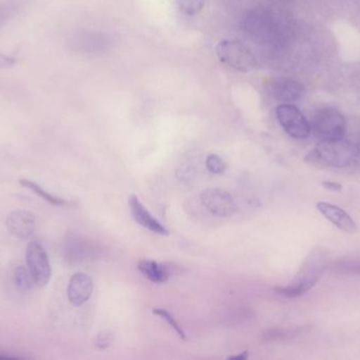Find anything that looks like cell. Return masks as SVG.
Segmentation results:
<instances>
[{
    "mask_svg": "<svg viewBox=\"0 0 360 360\" xmlns=\"http://www.w3.org/2000/svg\"><path fill=\"white\" fill-rule=\"evenodd\" d=\"M359 148L344 139L338 141H321L307 154L304 161L309 164L329 168H346L356 162Z\"/></svg>",
    "mask_w": 360,
    "mask_h": 360,
    "instance_id": "6da1fadb",
    "label": "cell"
},
{
    "mask_svg": "<svg viewBox=\"0 0 360 360\" xmlns=\"http://www.w3.org/2000/svg\"><path fill=\"white\" fill-rule=\"evenodd\" d=\"M311 130L321 142L344 139L347 130L346 118L340 110L325 108L315 114Z\"/></svg>",
    "mask_w": 360,
    "mask_h": 360,
    "instance_id": "7a4b0ae2",
    "label": "cell"
},
{
    "mask_svg": "<svg viewBox=\"0 0 360 360\" xmlns=\"http://www.w3.org/2000/svg\"><path fill=\"white\" fill-rule=\"evenodd\" d=\"M216 53L222 63L238 71H250L255 65V57L251 51L236 40H222L216 46Z\"/></svg>",
    "mask_w": 360,
    "mask_h": 360,
    "instance_id": "3957f363",
    "label": "cell"
},
{
    "mask_svg": "<svg viewBox=\"0 0 360 360\" xmlns=\"http://www.w3.org/2000/svg\"><path fill=\"white\" fill-rule=\"evenodd\" d=\"M277 120L283 130L294 139H304L310 135L311 126L306 116L291 104H281L276 109Z\"/></svg>",
    "mask_w": 360,
    "mask_h": 360,
    "instance_id": "277c9868",
    "label": "cell"
},
{
    "mask_svg": "<svg viewBox=\"0 0 360 360\" xmlns=\"http://www.w3.org/2000/svg\"><path fill=\"white\" fill-rule=\"evenodd\" d=\"M25 259L36 285L38 287H46L50 281L52 270L46 252L38 241H31L27 244Z\"/></svg>",
    "mask_w": 360,
    "mask_h": 360,
    "instance_id": "5b68a950",
    "label": "cell"
},
{
    "mask_svg": "<svg viewBox=\"0 0 360 360\" xmlns=\"http://www.w3.org/2000/svg\"><path fill=\"white\" fill-rule=\"evenodd\" d=\"M203 206L218 217H230L236 211L234 199L229 192L219 188H207L200 194Z\"/></svg>",
    "mask_w": 360,
    "mask_h": 360,
    "instance_id": "8992f818",
    "label": "cell"
},
{
    "mask_svg": "<svg viewBox=\"0 0 360 360\" xmlns=\"http://www.w3.org/2000/svg\"><path fill=\"white\" fill-rule=\"evenodd\" d=\"M6 225L13 236L19 239H27L35 232V216L31 211L16 209L8 213Z\"/></svg>",
    "mask_w": 360,
    "mask_h": 360,
    "instance_id": "52a82bcc",
    "label": "cell"
},
{
    "mask_svg": "<svg viewBox=\"0 0 360 360\" xmlns=\"http://www.w3.org/2000/svg\"><path fill=\"white\" fill-rule=\"evenodd\" d=\"M317 211L325 216L338 230L348 234H355L357 232V224L350 215L338 205L332 203L319 202L316 204Z\"/></svg>",
    "mask_w": 360,
    "mask_h": 360,
    "instance_id": "ba28073f",
    "label": "cell"
},
{
    "mask_svg": "<svg viewBox=\"0 0 360 360\" xmlns=\"http://www.w3.org/2000/svg\"><path fill=\"white\" fill-rule=\"evenodd\" d=\"M93 293V281L84 273H76L71 277L68 287V298L74 306L86 304Z\"/></svg>",
    "mask_w": 360,
    "mask_h": 360,
    "instance_id": "9c48e42d",
    "label": "cell"
},
{
    "mask_svg": "<svg viewBox=\"0 0 360 360\" xmlns=\"http://www.w3.org/2000/svg\"><path fill=\"white\" fill-rule=\"evenodd\" d=\"M94 252L92 244L77 235H69L65 240V260L70 266L80 263L92 257Z\"/></svg>",
    "mask_w": 360,
    "mask_h": 360,
    "instance_id": "30bf717a",
    "label": "cell"
},
{
    "mask_svg": "<svg viewBox=\"0 0 360 360\" xmlns=\"http://www.w3.org/2000/svg\"><path fill=\"white\" fill-rule=\"evenodd\" d=\"M131 213L137 223L141 224L143 228H148L151 232L160 235H169V230L160 223L158 220L152 216V213L143 206V203L139 201L136 196H132L129 200Z\"/></svg>",
    "mask_w": 360,
    "mask_h": 360,
    "instance_id": "8fae6325",
    "label": "cell"
},
{
    "mask_svg": "<svg viewBox=\"0 0 360 360\" xmlns=\"http://www.w3.org/2000/svg\"><path fill=\"white\" fill-rule=\"evenodd\" d=\"M272 93L273 97L277 101L285 104L293 103L304 95V87L296 80L283 78V80H279L274 82L272 87Z\"/></svg>",
    "mask_w": 360,
    "mask_h": 360,
    "instance_id": "7c38bea8",
    "label": "cell"
},
{
    "mask_svg": "<svg viewBox=\"0 0 360 360\" xmlns=\"http://www.w3.org/2000/svg\"><path fill=\"white\" fill-rule=\"evenodd\" d=\"M141 274L154 283H165L173 274V268L167 264H160L152 260H141L139 263Z\"/></svg>",
    "mask_w": 360,
    "mask_h": 360,
    "instance_id": "4fadbf2b",
    "label": "cell"
},
{
    "mask_svg": "<svg viewBox=\"0 0 360 360\" xmlns=\"http://www.w3.org/2000/svg\"><path fill=\"white\" fill-rule=\"evenodd\" d=\"M319 278L314 275H307L296 279L287 287H275V291L287 298H297L311 291L316 285Z\"/></svg>",
    "mask_w": 360,
    "mask_h": 360,
    "instance_id": "5bb4252c",
    "label": "cell"
},
{
    "mask_svg": "<svg viewBox=\"0 0 360 360\" xmlns=\"http://www.w3.org/2000/svg\"><path fill=\"white\" fill-rule=\"evenodd\" d=\"M13 281H14L16 289L19 292H22V293L30 291L34 285H36L35 280H34L29 268H27V266H23V264L16 266L15 270L13 271Z\"/></svg>",
    "mask_w": 360,
    "mask_h": 360,
    "instance_id": "9a60e30c",
    "label": "cell"
},
{
    "mask_svg": "<svg viewBox=\"0 0 360 360\" xmlns=\"http://www.w3.org/2000/svg\"><path fill=\"white\" fill-rule=\"evenodd\" d=\"M19 184H20L22 187L29 188L34 194H37L38 197L44 199V200H46V202L50 203V204L54 205V206H65V205L68 204L67 201L58 198V197L53 196L50 192L44 190L41 186L35 183V182H32L27 179H21L20 181H19Z\"/></svg>",
    "mask_w": 360,
    "mask_h": 360,
    "instance_id": "2e32d148",
    "label": "cell"
},
{
    "mask_svg": "<svg viewBox=\"0 0 360 360\" xmlns=\"http://www.w3.org/2000/svg\"><path fill=\"white\" fill-rule=\"evenodd\" d=\"M20 11V4L16 0H8L0 4V29L10 23Z\"/></svg>",
    "mask_w": 360,
    "mask_h": 360,
    "instance_id": "e0dca14e",
    "label": "cell"
},
{
    "mask_svg": "<svg viewBox=\"0 0 360 360\" xmlns=\"http://www.w3.org/2000/svg\"><path fill=\"white\" fill-rule=\"evenodd\" d=\"M179 10L188 16L199 14L205 6V0H177Z\"/></svg>",
    "mask_w": 360,
    "mask_h": 360,
    "instance_id": "ac0fdd59",
    "label": "cell"
},
{
    "mask_svg": "<svg viewBox=\"0 0 360 360\" xmlns=\"http://www.w3.org/2000/svg\"><path fill=\"white\" fill-rule=\"evenodd\" d=\"M335 272L346 275H360V260H345L334 266Z\"/></svg>",
    "mask_w": 360,
    "mask_h": 360,
    "instance_id": "d6986e66",
    "label": "cell"
},
{
    "mask_svg": "<svg viewBox=\"0 0 360 360\" xmlns=\"http://www.w3.org/2000/svg\"><path fill=\"white\" fill-rule=\"evenodd\" d=\"M205 164L210 173L214 175H222L226 169V163L217 154H210L205 161Z\"/></svg>",
    "mask_w": 360,
    "mask_h": 360,
    "instance_id": "ffe728a7",
    "label": "cell"
},
{
    "mask_svg": "<svg viewBox=\"0 0 360 360\" xmlns=\"http://www.w3.org/2000/svg\"><path fill=\"white\" fill-rule=\"evenodd\" d=\"M153 313L158 316L162 317V319L167 321L170 325L171 328L175 330L177 335L179 336L181 340H186V334H184V330L181 329V327L176 323L174 318H173L172 315L168 312L167 310H164V309H154Z\"/></svg>",
    "mask_w": 360,
    "mask_h": 360,
    "instance_id": "44dd1931",
    "label": "cell"
},
{
    "mask_svg": "<svg viewBox=\"0 0 360 360\" xmlns=\"http://www.w3.org/2000/svg\"><path fill=\"white\" fill-rule=\"evenodd\" d=\"M114 342V333L110 331H103L95 337L94 345L98 350H105Z\"/></svg>",
    "mask_w": 360,
    "mask_h": 360,
    "instance_id": "7402d4cb",
    "label": "cell"
},
{
    "mask_svg": "<svg viewBox=\"0 0 360 360\" xmlns=\"http://www.w3.org/2000/svg\"><path fill=\"white\" fill-rule=\"evenodd\" d=\"M288 336H289V334L285 330H269L266 333H264V340L266 342H281V340H285Z\"/></svg>",
    "mask_w": 360,
    "mask_h": 360,
    "instance_id": "603a6c76",
    "label": "cell"
},
{
    "mask_svg": "<svg viewBox=\"0 0 360 360\" xmlns=\"http://www.w3.org/2000/svg\"><path fill=\"white\" fill-rule=\"evenodd\" d=\"M17 61L13 57L8 55L1 54L0 53V69H6V68H12L16 65Z\"/></svg>",
    "mask_w": 360,
    "mask_h": 360,
    "instance_id": "cb8c5ba5",
    "label": "cell"
},
{
    "mask_svg": "<svg viewBox=\"0 0 360 360\" xmlns=\"http://www.w3.org/2000/svg\"><path fill=\"white\" fill-rule=\"evenodd\" d=\"M323 186L326 190H331V192H340L342 190V184L338 182L325 181L323 182Z\"/></svg>",
    "mask_w": 360,
    "mask_h": 360,
    "instance_id": "d4e9b609",
    "label": "cell"
},
{
    "mask_svg": "<svg viewBox=\"0 0 360 360\" xmlns=\"http://www.w3.org/2000/svg\"><path fill=\"white\" fill-rule=\"evenodd\" d=\"M248 357H249V355H248V352H243V354L236 355V356L230 357V359L245 360V359H247Z\"/></svg>",
    "mask_w": 360,
    "mask_h": 360,
    "instance_id": "484cf974",
    "label": "cell"
}]
</instances>
